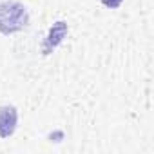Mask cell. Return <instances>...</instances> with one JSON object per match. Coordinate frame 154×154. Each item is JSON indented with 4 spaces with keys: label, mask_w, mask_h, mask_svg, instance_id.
Listing matches in <instances>:
<instances>
[{
    "label": "cell",
    "mask_w": 154,
    "mask_h": 154,
    "mask_svg": "<svg viewBox=\"0 0 154 154\" xmlns=\"http://www.w3.org/2000/svg\"><path fill=\"white\" fill-rule=\"evenodd\" d=\"M29 24V11L18 0L0 2V33L15 35L26 29Z\"/></svg>",
    "instance_id": "obj_1"
},
{
    "label": "cell",
    "mask_w": 154,
    "mask_h": 154,
    "mask_svg": "<svg viewBox=\"0 0 154 154\" xmlns=\"http://www.w3.org/2000/svg\"><path fill=\"white\" fill-rule=\"evenodd\" d=\"M18 125V111L15 105H0V138L6 140L15 134Z\"/></svg>",
    "instance_id": "obj_2"
},
{
    "label": "cell",
    "mask_w": 154,
    "mask_h": 154,
    "mask_svg": "<svg viewBox=\"0 0 154 154\" xmlns=\"http://www.w3.org/2000/svg\"><path fill=\"white\" fill-rule=\"evenodd\" d=\"M67 31H69L67 22H63V20L54 22V24H53V27L49 29V35H47L45 42H44V49H42V51H44V54L53 53V51L56 49V45H60V44H62V40L65 38Z\"/></svg>",
    "instance_id": "obj_3"
},
{
    "label": "cell",
    "mask_w": 154,
    "mask_h": 154,
    "mask_svg": "<svg viewBox=\"0 0 154 154\" xmlns=\"http://www.w3.org/2000/svg\"><path fill=\"white\" fill-rule=\"evenodd\" d=\"M122 2H123V0H102V4L105 8H109V9H118L122 6Z\"/></svg>",
    "instance_id": "obj_4"
}]
</instances>
